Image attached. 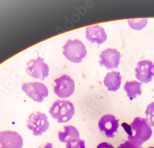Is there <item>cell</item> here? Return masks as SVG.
I'll return each mask as SVG.
<instances>
[{"instance_id": "5", "label": "cell", "mask_w": 154, "mask_h": 148, "mask_svg": "<svg viewBox=\"0 0 154 148\" xmlns=\"http://www.w3.org/2000/svg\"><path fill=\"white\" fill-rule=\"evenodd\" d=\"M75 82L67 75H63L54 80V92L60 98L71 96L75 91Z\"/></svg>"}, {"instance_id": "3", "label": "cell", "mask_w": 154, "mask_h": 148, "mask_svg": "<svg viewBox=\"0 0 154 148\" xmlns=\"http://www.w3.org/2000/svg\"><path fill=\"white\" fill-rule=\"evenodd\" d=\"M63 54L73 63H80L86 56L87 51L85 45L79 40H69L63 46Z\"/></svg>"}, {"instance_id": "12", "label": "cell", "mask_w": 154, "mask_h": 148, "mask_svg": "<svg viewBox=\"0 0 154 148\" xmlns=\"http://www.w3.org/2000/svg\"><path fill=\"white\" fill-rule=\"evenodd\" d=\"M86 38L91 43L101 45L107 40V36L104 28L96 25L89 26L86 29Z\"/></svg>"}, {"instance_id": "16", "label": "cell", "mask_w": 154, "mask_h": 148, "mask_svg": "<svg viewBox=\"0 0 154 148\" xmlns=\"http://www.w3.org/2000/svg\"><path fill=\"white\" fill-rule=\"evenodd\" d=\"M130 26L134 30H140L144 28L147 24V19H130L128 20Z\"/></svg>"}, {"instance_id": "13", "label": "cell", "mask_w": 154, "mask_h": 148, "mask_svg": "<svg viewBox=\"0 0 154 148\" xmlns=\"http://www.w3.org/2000/svg\"><path fill=\"white\" fill-rule=\"evenodd\" d=\"M122 83V76L120 73L116 71L109 72L104 80V84L110 91H116L120 87Z\"/></svg>"}, {"instance_id": "20", "label": "cell", "mask_w": 154, "mask_h": 148, "mask_svg": "<svg viewBox=\"0 0 154 148\" xmlns=\"http://www.w3.org/2000/svg\"><path fill=\"white\" fill-rule=\"evenodd\" d=\"M96 148H115L111 144L107 142H102L99 144Z\"/></svg>"}, {"instance_id": "1", "label": "cell", "mask_w": 154, "mask_h": 148, "mask_svg": "<svg viewBox=\"0 0 154 148\" xmlns=\"http://www.w3.org/2000/svg\"><path fill=\"white\" fill-rule=\"evenodd\" d=\"M122 125L128 134V140L139 147H142L152 135V127L146 119L137 117L130 125L123 123Z\"/></svg>"}, {"instance_id": "21", "label": "cell", "mask_w": 154, "mask_h": 148, "mask_svg": "<svg viewBox=\"0 0 154 148\" xmlns=\"http://www.w3.org/2000/svg\"><path fill=\"white\" fill-rule=\"evenodd\" d=\"M38 148H54L53 145L51 143H47L43 145L40 146Z\"/></svg>"}, {"instance_id": "15", "label": "cell", "mask_w": 154, "mask_h": 148, "mask_svg": "<svg viewBox=\"0 0 154 148\" xmlns=\"http://www.w3.org/2000/svg\"><path fill=\"white\" fill-rule=\"evenodd\" d=\"M141 86L142 83L138 82L136 80L127 81L123 86V90L126 92L127 96L130 100H133L136 99L137 96L142 94Z\"/></svg>"}, {"instance_id": "10", "label": "cell", "mask_w": 154, "mask_h": 148, "mask_svg": "<svg viewBox=\"0 0 154 148\" xmlns=\"http://www.w3.org/2000/svg\"><path fill=\"white\" fill-rule=\"evenodd\" d=\"M100 60L99 64L109 70L117 69L120 62V53L117 49L108 48L99 55Z\"/></svg>"}, {"instance_id": "11", "label": "cell", "mask_w": 154, "mask_h": 148, "mask_svg": "<svg viewBox=\"0 0 154 148\" xmlns=\"http://www.w3.org/2000/svg\"><path fill=\"white\" fill-rule=\"evenodd\" d=\"M0 144L3 148H22L23 141L16 131H3L0 132Z\"/></svg>"}, {"instance_id": "2", "label": "cell", "mask_w": 154, "mask_h": 148, "mask_svg": "<svg viewBox=\"0 0 154 148\" xmlns=\"http://www.w3.org/2000/svg\"><path fill=\"white\" fill-rule=\"evenodd\" d=\"M49 113L58 123H66L69 122L75 114V107L69 101L57 100L50 107Z\"/></svg>"}, {"instance_id": "18", "label": "cell", "mask_w": 154, "mask_h": 148, "mask_svg": "<svg viewBox=\"0 0 154 148\" xmlns=\"http://www.w3.org/2000/svg\"><path fill=\"white\" fill-rule=\"evenodd\" d=\"M66 148H86L85 141L83 140L76 139L69 141L66 144Z\"/></svg>"}, {"instance_id": "17", "label": "cell", "mask_w": 154, "mask_h": 148, "mask_svg": "<svg viewBox=\"0 0 154 148\" xmlns=\"http://www.w3.org/2000/svg\"><path fill=\"white\" fill-rule=\"evenodd\" d=\"M146 119L151 127H154V102L151 103L147 107L145 111Z\"/></svg>"}, {"instance_id": "6", "label": "cell", "mask_w": 154, "mask_h": 148, "mask_svg": "<svg viewBox=\"0 0 154 148\" xmlns=\"http://www.w3.org/2000/svg\"><path fill=\"white\" fill-rule=\"evenodd\" d=\"M22 90L30 97L32 100L37 103H42L44 99L49 95L48 88L42 83L30 82L23 84Z\"/></svg>"}, {"instance_id": "22", "label": "cell", "mask_w": 154, "mask_h": 148, "mask_svg": "<svg viewBox=\"0 0 154 148\" xmlns=\"http://www.w3.org/2000/svg\"><path fill=\"white\" fill-rule=\"evenodd\" d=\"M148 148H154V146H150V147H149Z\"/></svg>"}, {"instance_id": "23", "label": "cell", "mask_w": 154, "mask_h": 148, "mask_svg": "<svg viewBox=\"0 0 154 148\" xmlns=\"http://www.w3.org/2000/svg\"><path fill=\"white\" fill-rule=\"evenodd\" d=\"M0 148H3L2 146H0Z\"/></svg>"}, {"instance_id": "8", "label": "cell", "mask_w": 154, "mask_h": 148, "mask_svg": "<svg viewBox=\"0 0 154 148\" xmlns=\"http://www.w3.org/2000/svg\"><path fill=\"white\" fill-rule=\"evenodd\" d=\"M136 77L140 83H148L154 76V63L150 60H143L137 63L135 69Z\"/></svg>"}, {"instance_id": "9", "label": "cell", "mask_w": 154, "mask_h": 148, "mask_svg": "<svg viewBox=\"0 0 154 148\" xmlns=\"http://www.w3.org/2000/svg\"><path fill=\"white\" fill-rule=\"evenodd\" d=\"M98 127L100 131L104 132L107 138H112L115 137V133L118 131L119 120L113 115L107 114L99 119Z\"/></svg>"}, {"instance_id": "4", "label": "cell", "mask_w": 154, "mask_h": 148, "mask_svg": "<svg viewBox=\"0 0 154 148\" xmlns=\"http://www.w3.org/2000/svg\"><path fill=\"white\" fill-rule=\"evenodd\" d=\"M27 127L33 131L34 136H42L49 129L48 117L44 113L35 112L29 116L27 122Z\"/></svg>"}, {"instance_id": "19", "label": "cell", "mask_w": 154, "mask_h": 148, "mask_svg": "<svg viewBox=\"0 0 154 148\" xmlns=\"http://www.w3.org/2000/svg\"><path fill=\"white\" fill-rule=\"evenodd\" d=\"M117 148H143L142 147H139L135 144L133 143L130 141L128 140L126 141L125 143H122L120 145L118 146Z\"/></svg>"}, {"instance_id": "7", "label": "cell", "mask_w": 154, "mask_h": 148, "mask_svg": "<svg viewBox=\"0 0 154 148\" xmlns=\"http://www.w3.org/2000/svg\"><path fill=\"white\" fill-rule=\"evenodd\" d=\"M26 71L32 77L44 80L49 76V68L44 62L43 58L38 57L28 62Z\"/></svg>"}, {"instance_id": "14", "label": "cell", "mask_w": 154, "mask_h": 148, "mask_svg": "<svg viewBox=\"0 0 154 148\" xmlns=\"http://www.w3.org/2000/svg\"><path fill=\"white\" fill-rule=\"evenodd\" d=\"M80 133L73 126L67 125L62 128L58 132V138L61 143H67L69 141L80 139Z\"/></svg>"}]
</instances>
